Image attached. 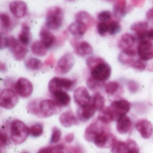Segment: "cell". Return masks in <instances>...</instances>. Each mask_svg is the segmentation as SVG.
<instances>
[{
  "mask_svg": "<svg viewBox=\"0 0 153 153\" xmlns=\"http://www.w3.org/2000/svg\"><path fill=\"white\" fill-rule=\"evenodd\" d=\"M131 108V104L126 100L121 99L113 101L108 108L102 110V115L105 116L110 122L118 120L123 116H126Z\"/></svg>",
  "mask_w": 153,
  "mask_h": 153,
  "instance_id": "6da1fadb",
  "label": "cell"
},
{
  "mask_svg": "<svg viewBox=\"0 0 153 153\" xmlns=\"http://www.w3.org/2000/svg\"><path fill=\"white\" fill-rule=\"evenodd\" d=\"M30 134V128L21 120H13L10 125V136L14 144H22Z\"/></svg>",
  "mask_w": 153,
  "mask_h": 153,
  "instance_id": "7a4b0ae2",
  "label": "cell"
},
{
  "mask_svg": "<svg viewBox=\"0 0 153 153\" xmlns=\"http://www.w3.org/2000/svg\"><path fill=\"white\" fill-rule=\"evenodd\" d=\"M64 22V11L59 6H52L46 14V27L50 30H59Z\"/></svg>",
  "mask_w": 153,
  "mask_h": 153,
  "instance_id": "3957f363",
  "label": "cell"
},
{
  "mask_svg": "<svg viewBox=\"0 0 153 153\" xmlns=\"http://www.w3.org/2000/svg\"><path fill=\"white\" fill-rule=\"evenodd\" d=\"M111 72L112 70L110 65L108 63H106L104 60L99 63L98 65H94L92 68H91V77L100 82L107 81L110 77Z\"/></svg>",
  "mask_w": 153,
  "mask_h": 153,
  "instance_id": "277c9868",
  "label": "cell"
},
{
  "mask_svg": "<svg viewBox=\"0 0 153 153\" xmlns=\"http://www.w3.org/2000/svg\"><path fill=\"white\" fill-rule=\"evenodd\" d=\"M18 103V96L16 91L11 89H3L0 94V105L4 109H12Z\"/></svg>",
  "mask_w": 153,
  "mask_h": 153,
  "instance_id": "5b68a950",
  "label": "cell"
},
{
  "mask_svg": "<svg viewBox=\"0 0 153 153\" xmlns=\"http://www.w3.org/2000/svg\"><path fill=\"white\" fill-rule=\"evenodd\" d=\"M8 41V48L12 51L13 58L17 61H21L24 59L28 53V49L26 46L22 45L19 39H16L13 37H8L7 38Z\"/></svg>",
  "mask_w": 153,
  "mask_h": 153,
  "instance_id": "8992f818",
  "label": "cell"
},
{
  "mask_svg": "<svg viewBox=\"0 0 153 153\" xmlns=\"http://www.w3.org/2000/svg\"><path fill=\"white\" fill-rule=\"evenodd\" d=\"M58 108L59 106L56 103L55 100H43L38 105V116L40 117H49L58 112Z\"/></svg>",
  "mask_w": 153,
  "mask_h": 153,
  "instance_id": "52a82bcc",
  "label": "cell"
},
{
  "mask_svg": "<svg viewBox=\"0 0 153 153\" xmlns=\"http://www.w3.org/2000/svg\"><path fill=\"white\" fill-rule=\"evenodd\" d=\"M75 64V58L73 54L66 53L60 59L57 61L56 66V73L59 74H68L74 67Z\"/></svg>",
  "mask_w": 153,
  "mask_h": 153,
  "instance_id": "ba28073f",
  "label": "cell"
},
{
  "mask_svg": "<svg viewBox=\"0 0 153 153\" xmlns=\"http://www.w3.org/2000/svg\"><path fill=\"white\" fill-rule=\"evenodd\" d=\"M136 42L135 36L130 33H125L122 35L118 41V48L122 50V52H126L132 56L136 55V50L134 48V45Z\"/></svg>",
  "mask_w": 153,
  "mask_h": 153,
  "instance_id": "9c48e42d",
  "label": "cell"
},
{
  "mask_svg": "<svg viewBox=\"0 0 153 153\" xmlns=\"http://www.w3.org/2000/svg\"><path fill=\"white\" fill-rule=\"evenodd\" d=\"M74 82H75L74 81H71L66 78L54 77L48 82V91L53 94L55 91H57L71 90Z\"/></svg>",
  "mask_w": 153,
  "mask_h": 153,
  "instance_id": "30bf717a",
  "label": "cell"
},
{
  "mask_svg": "<svg viewBox=\"0 0 153 153\" xmlns=\"http://www.w3.org/2000/svg\"><path fill=\"white\" fill-rule=\"evenodd\" d=\"M14 90L20 97L26 99V98H29L32 94L33 85L31 82L29 81L28 79L21 77L16 81L14 84Z\"/></svg>",
  "mask_w": 153,
  "mask_h": 153,
  "instance_id": "8fae6325",
  "label": "cell"
},
{
  "mask_svg": "<svg viewBox=\"0 0 153 153\" xmlns=\"http://www.w3.org/2000/svg\"><path fill=\"white\" fill-rule=\"evenodd\" d=\"M137 55L143 61L153 59V44L151 40L143 39L140 41L137 47Z\"/></svg>",
  "mask_w": 153,
  "mask_h": 153,
  "instance_id": "7c38bea8",
  "label": "cell"
},
{
  "mask_svg": "<svg viewBox=\"0 0 153 153\" xmlns=\"http://www.w3.org/2000/svg\"><path fill=\"white\" fill-rule=\"evenodd\" d=\"M115 142L116 140L113 137V135L103 130L95 135L92 143H94V144L100 148H108L112 147Z\"/></svg>",
  "mask_w": 153,
  "mask_h": 153,
  "instance_id": "4fadbf2b",
  "label": "cell"
},
{
  "mask_svg": "<svg viewBox=\"0 0 153 153\" xmlns=\"http://www.w3.org/2000/svg\"><path fill=\"white\" fill-rule=\"evenodd\" d=\"M9 9L12 14L17 19H22L27 14L28 6L24 1L22 0H14L12 1L9 4Z\"/></svg>",
  "mask_w": 153,
  "mask_h": 153,
  "instance_id": "5bb4252c",
  "label": "cell"
},
{
  "mask_svg": "<svg viewBox=\"0 0 153 153\" xmlns=\"http://www.w3.org/2000/svg\"><path fill=\"white\" fill-rule=\"evenodd\" d=\"M74 102L81 108L88 105L91 101V95L85 87H78L74 92Z\"/></svg>",
  "mask_w": 153,
  "mask_h": 153,
  "instance_id": "9a60e30c",
  "label": "cell"
},
{
  "mask_svg": "<svg viewBox=\"0 0 153 153\" xmlns=\"http://www.w3.org/2000/svg\"><path fill=\"white\" fill-rule=\"evenodd\" d=\"M136 130L144 139H150L153 134L152 124L147 119H140L135 125Z\"/></svg>",
  "mask_w": 153,
  "mask_h": 153,
  "instance_id": "2e32d148",
  "label": "cell"
},
{
  "mask_svg": "<svg viewBox=\"0 0 153 153\" xmlns=\"http://www.w3.org/2000/svg\"><path fill=\"white\" fill-rule=\"evenodd\" d=\"M97 110H98L97 108L95 107V105L93 104V102L91 100L88 105L79 108V109H78V118L82 122H86V121H88V120H90V119H91L93 117V116L95 115Z\"/></svg>",
  "mask_w": 153,
  "mask_h": 153,
  "instance_id": "e0dca14e",
  "label": "cell"
},
{
  "mask_svg": "<svg viewBox=\"0 0 153 153\" xmlns=\"http://www.w3.org/2000/svg\"><path fill=\"white\" fill-rule=\"evenodd\" d=\"M106 124H104L103 122H101L100 119H98L96 122L92 123L91 125H90L86 130H85V139L89 142H93V139L95 137V135L97 134H99L100 132L104 130V126Z\"/></svg>",
  "mask_w": 153,
  "mask_h": 153,
  "instance_id": "ac0fdd59",
  "label": "cell"
},
{
  "mask_svg": "<svg viewBox=\"0 0 153 153\" xmlns=\"http://www.w3.org/2000/svg\"><path fill=\"white\" fill-rule=\"evenodd\" d=\"M131 30L135 33V38L142 41L148 36V32L150 30L149 23L147 22H135L131 26Z\"/></svg>",
  "mask_w": 153,
  "mask_h": 153,
  "instance_id": "d6986e66",
  "label": "cell"
},
{
  "mask_svg": "<svg viewBox=\"0 0 153 153\" xmlns=\"http://www.w3.org/2000/svg\"><path fill=\"white\" fill-rule=\"evenodd\" d=\"M39 37H40V41L47 47V48H50L53 47V45L56 42V37L54 34L50 31L49 29H48L46 26L42 27L39 31Z\"/></svg>",
  "mask_w": 153,
  "mask_h": 153,
  "instance_id": "ffe728a7",
  "label": "cell"
},
{
  "mask_svg": "<svg viewBox=\"0 0 153 153\" xmlns=\"http://www.w3.org/2000/svg\"><path fill=\"white\" fill-rule=\"evenodd\" d=\"M74 47L75 53L78 56H82V57L88 56H90V55H91L93 53V48L87 41L77 42L75 45H74Z\"/></svg>",
  "mask_w": 153,
  "mask_h": 153,
  "instance_id": "44dd1931",
  "label": "cell"
},
{
  "mask_svg": "<svg viewBox=\"0 0 153 153\" xmlns=\"http://www.w3.org/2000/svg\"><path fill=\"white\" fill-rule=\"evenodd\" d=\"M132 126H133V122L131 118L126 115L123 116L117 121V130L119 134H127L131 130Z\"/></svg>",
  "mask_w": 153,
  "mask_h": 153,
  "instance_id": "7402d4cb",
  "label": "cell"
},
{
  "mask_svg": "<svg viewBox=\"0 0 153 153\" xmlns=\"http://www.w3.org/2000/svg\"><path fill=\"white\" fill-rule=\"evenodd\" d=\"M88 27L82 22H74L68 26V31L76 38H82L87 31Z\"/></svg>",
  "mask_w": 153,
  "mask_h": 153,
  "instance_id": "603a6c76",
  "label": "cell"
},
{
  "mask_svg": "<svg viewBox=\"0 0 153 153\" xmlns=\"http://www.w3.org/2000/svg\"><path fill=\"white\" fill-rule=\"evenodd\" d=\"M59 121H60V124L64 127H66V128L72 127V126L77 125V123H78L76 117L74 115V113L72 111H66V112L63 113L59 117Z\"/></svg>",
  "mask_w": 153,
  "mask_h": 153,
  "instance_id": "cb8c5ba5",
  "label": "cell"
},
{
  "mask_svg": "<svg viewBox=\"0 0 153 153\" xmlns=\"http://www.w3.org/2000/svg\"><path fill=\"white\" fill-rule=\"evenodd\" d=\"M54 100L59 107H66L70 104L71 98L65 91H57L53 93Z\"/></svg>",
  "mask_w": 153,
  "mask_h": 153,
  "instance_id": "d4e9b609",
  "label": "cell"
},
{
  "mask_svg": "<svg viewBox=\"0 0 153 153\" xmlns=\"http://www.w3.org/2000/svg\"><path fill=\"white\" fill-rule=\"evenodd\" d=\"M75 21L76 22H82L83 23L84 25H86L88 28L92 26L93 23H94V19L93 17L88 13V12H85V11H81V12H78L76 14H75Z\"/></svg>",
  "mask_w": 153,
  "mask_h": 153,
  "instance_id": "484cf974",
  "label": "cell"
},
{
  "mask_svg": "<svg viewBox=\"0 0 153 153\" xmlns=\"http://www.w3.org/2000/svg\"><path fill=\"white\" fill-rule=\"evenodd\" d=\"M31 39H32V36H31V32H30V29L28 25L26 24H23L22 27V30H21V32L19 33V41L24 45V46H27L30 43L31 41Z\"/></svg>",
  "mask_w": 153,
  "mask_h": 153,
  "instance_id": "4316f807",
  "label": "cell"
},
{
  "mask_svg": "<svg viewBox=\"0 0 153 153\" xmlns=\"http://www.w3.org/2000/svg\"><path fill=\"white\" fill-rule=\"evenodd\" d=\"M30 50H31L32 54L35 55L36 56H45L48 53L47 47L40 40H37V41L33 42L31 44Z\"/></svg>",
  "mask_w": 153,
  "mask_h": 153,
  "instance_id": "83f0119b",
  "label": "cell"
},
{
  "mask_svg": "<svg viewBox=\"0 0 153 153\" xmlns=\"http://www.w3.org/2000/svg\"><path fill=\"white\" fill-rule=\"evenodd\" d=\"M126 0H115L114 4V14L116 17L122 18L126 13Z\"/></svg>",
  "mask_w": 153,
  "mask_h": 153,
  "instance_id": "f1b7e54d",
  "label": "cell"
},
{
  "mask_svg": "<svg viewBox=\"0 0 153 153\" xmlns=\"http://www.w3.org/2000/svg\"><path fill=\"white\" fill-rule=\"evenodd\" d=\"M25 66L30 71H38L43 67V63L36 57H30L25 61Z\"/></svg>",
  "mask_w": 153,
  "mask_h": 153,
  "instance_id": "f546056e",
  "label": "cell"
},
{
  "mask_svg": "<svg viewBox=\"0 0 153 153\" xmlns=\"http://www.w3.org/2000/svg\"><path fill=\"white\" fill-rule=\"evenodd\" d=\"M0 21H1V30H2V33L4 34V32H8L9 30H11L12 29V21L9 17L8 14L2 13L0 14Z\"/></svg>",
  "mask_w": 153,
  "mask_h": 153,
  "instance_id": "4dcf8cb0",
  "label": "cell"
},
{
  "mask_svg": "<svg viewBox=\"0 0 153 153\" xmlns=\"http://www.w3.org/2000/svg\"><path fill=\"white\" fill-rule=\"evenodd\" d=\"M93 104L95 105V107L97 108L98 110L100 111H102L104 109V107H105V99L104 97L100 94V93H95L93 98L91 99Z\"/></svg>",
  "mask_w": 153,
  "mask_h": 153,
  "instance_id": "1f68e13d",
  "label": "cell"
},
{
  "mask_svg": "<svg viewBox=\"0 0 153 153\" xmlns=\"http://www.w3.org/2000/svg\"><path fill=\"white\" fill-rule=\"evenodd\" d=\"M112 153H126L127 152V144L126 143L121 141H116L111 147Z\"/></svg>",
  "mask_w": 153,
  "mask_h": 153,
  "instance_id": "d6a6232c",
  "label": "cell"
},
{
  "mask_svg": "<svg viewBox=\"0 0 153 153\" xmlns=\"http://www.w3.org/2000/svg\"><path fill=\"white\" fill-rule=\"evenodd\" d=\"M43 134V126L39 123L34 124L30 127V134L32 137H39Z\"/></svg>",
  "mask_w": 153,
  "mask_h": 153,
  "instance_id": "836d02e7",
  "label": "cell"
},
{
  "mask_svg": "<svg viewBox=\"0 0 153 153\" xmlns=\"http://www.w3.org/2000/svg\"><path fill=\"white\" fill-rule=\"evenodd\" d=\"M65 148L63 145H57L55 147H46L42 148L38 153H64Z\"/></svg>",
  "mask_w": 153,
  "mask_h": 153,
  "instance_id": "e575fe53",
  "label": "cell"
},
{
  "mask_svg": "<svg viewBox=\"0 0 153 153\" xmlns=\"http://www.w3.org/2000/svg\"><path fill=\"white\" fill-rule=\"evenodd\" d=\"M121 30V25L117 21H112L108 22V33L110 35H116Z\"/></svg>",
  "mask_w": 153,
  "mask_h": 153,
  "instance_id": "d590c367",
  "label": "cell"
},
{
  "mask_svg": "<svg viewBox=\"0 0 153 153\" xmlns=\"http://www.w3.org/2000/svg\"><path fill=\"white\" fill-rule=\"evenodd\" d=\"M119 87H120V85L117 82H109L105 85V90L108 94L113 95L118 91Z\"/></svg>",
  "mask_w": 153,
  "mask_h": 153,
  "instance_id": "8d00e7d4",
  "label": "cell"
},
{
  "mask_svg": "<svg viewBox=\"0 0 153 153\" xmlns=\"http://www.w3.org/2000/svg\"><path fill=\"white\" fill-rule=\"evenodd\" d=\"M62 136V132L57 127H53L52 129V134L50 137V143H57Z\"/></svg>",
  "mask_w": 153,
  "mask_h": 153,
  "instance_id": "74e56055",
  "label": "cell"
},
{
  "mask_svg": "<svg viewBox=\"0 0 153 153\" xmlns=\"http://www.w3.org/2000/svg\"><path fill=\"white\" fill-rule=\"evenodd\" d=\"M97 18H98L99 22H108L111 20L112 13L109 11H102L98 13Z\"/></svg>",
  "mask_w": 153,
  "mask_h": 153,
  "instance_id": "f35d334b",
  "label": "cell"
},
{
  "mask_svg": "<svg viewBox=\"0 0 153 153\" xmlns=\"http://www.w3.org/2000/svg\"><path fill=\"white\" fill-rule=\"evenodd\" d=\"M127 144V152L126 153H140L139 147L137 145V143L134 141V140H128L126 142Z\"/></svg>",
  "mask_w": 153,
  "mask_h": 153,
  "instance_id": "ab89813d",
  "label": "cell"
},
{
  "mask_svg": "<svg viewBox=\"0 0 153 153\" xmlns=\"http://www.w3.org/2000/svg\"><path fill=\"white\" fill-rule=\"evenodd\" d=\"M131 66H132L133 68H134L135 70L143 71V70L146 68L147 64H146V61H143V60H142L141 58H139V59L134 60Z\"/></svg>",
  "mask_w": 153,
  "mask_h": 153,
  "instance_id": "60d3db41",
  "label": "cell"
},
{
  "mask_svg": "<svg viewBox=\"0 0 153 153\" xmlns=\"http://www.w3.org/2000/svg\"><path fill=\"white\" fill-rule=\"evenodd\" d=\"M97 30L100 36H105L107 33H108V23L99 22L97 25Z\"/></svg>",
  "mask_w": 153,
  "mask_h": 153,
  "instance_id": "b9f144b4",
  "label": "cell"
},
{
  "mask_svg": "<svg viewBox=\"0 0 153 153\" xmlns=\"http://www.w3.org/2000/svg\"><path fill=\"white\" fill-rule=\"evenodd\" d=\"M104 59L100 58V57H96V56H91V57H89L87 59V65L90 68H92L94 65H98L99 63H100L101 61H103Z\"/></svg>",
  "mask_w": 153,
  "mask_h": 153,
  "instance_id": "7bdbcfd3",
  "label": "cell"
},
{
  "mask_svg": "<svg viewBox=\"0 0 153 153\" xmlns=\"http://www.w3.org/2000/svg\"><path fill=\"white\" fill-rule=\"evenodd\" d=\"M87 85L89 86V88L91 90H95L96 88H99L100 86V82H99V81L93 79L92 77H91L87 81Z\"/></svg>",
  "mask_w": 153,
  "mask_h": 153,
  "instance_id": "ee69618b",
  "label": "cell"
},
{
  "mask_svg": "<svg viewBox=\"0 0 153 153\" xmlns=\"http://www.w3.org/2000/svg\"><path fill=\"white\" fill-rule=\"evenodd\" d=\"M128 89H129V91H130L131 92L134 93V92H135V91H138V84H137L135 82L131 81V82H128Z\"/></svg>",
  "mask_w": 153,
  "mask_h": 153,
  "instance_id": "f6af8a7d",
  "label": "cell"
},
{
  "mask_svg": "<svg viewBox=\"0 0 153 153\" xmlns=\"http://www.w3.org/2000/svg\"><path fill=\"white\" fill-rule=\"evenodd\" d=\"M7 143H8V137L4 132H2L1 133V147L4 148Z\"/></svg>",
  "mask_w": 153,
  "mask_h": 153,
  "instance_id": "bcb514c9",
  "label": "cell"
},
{
  "mask_svg": "<svg viewBox=\"0 0 153 153\" xmlns=\"http://www.w3.org/2000/svg\"><path fill=\"white\" fill-rule=\"evenodd\" d=\"M8 48V41L7 38L4 37V34H1V49Z\"/></svg>",
  "mask_w": 153,
  "mask_h": 153,
  "instance_id": "7dc6e473",
  "label": "cell"
},
{
  "mask_svg": "<svg viewBox=\"0 0 153 153\" xmlns=\"http://www.w3.org/2000/svg\"><path fill=\"white\" fill-rule=\"evenodd\" d=\"M146 17H147V19L151 22V23L153 24V7L147 12Z\"/></svg>",
  "mask_w": 153,
  "mask_h": 153,
  "instance_id": "c3c4849f",
  "label": "cell"
},
{
  "mask_svg": "<svg viewBox=\"0 0 153 153\" xmlns=\"http://www.w3.org/2000/svg\"><path fill=\"white\" fill-rule=\"evenodd\" d=\"M74 134H68L65 137V140L66 143H72L73 140H74Z\"/></svg>",
  "mask_w": 153,
  "mask_h": 153,
  "instance_id": "681fc988",
  "label": "cell"
},
{
  "mask_svg": "<svg viewBox=\"0 0 153 153\" xmlns=\"http://www.w3.org/2000/svg\"><path fill=\"white\" fill-rule=\"evenodd\" d=\"M147 38H148V39L151 40V41H153V28L152 29H151V30H149Z\"/></svg>",
  "mask_w": 153,
  "mask_h": 153,
  "instance_id": "f907efd6",
  "label": "cell"
},
{
  "mask_svg": "<svg viewBox=\"0 0 153 153\" xmlns=\"http://www.w3.org/2000/svg\"><path fill=\"white\" fill-rule=\"evenodd\" d=\"M144 0H133V3L135 4V5H141L142 4H143Z\"/></svg>",
  "mask_w": 153,
  "mask_h": 153,
  "instance_id": "816d5d0a",
  "label": "cell"
},
{
  "mask_svg": "<svg viewBox=\"0 0 153 153\" xmlns=\"http://www.w3.org/2000/svg\"><path fill=\"white\" fill-rule=\"evenodd\" d=\"M22 153H29V152H22Z\"/></svg>",
  "mask_w": 153,
  "mask_h": 153,
  "instance_id": "f5cc1de1",
  "label": "cell"
},
{
  "mask_svg": "<svg viewBox=\"0 0 153 153\" xmlns=\"http://www.w3.org/2000/svg\"><path fill=\"white\" fill-rule=\"evenodd\" d=\"M68 1H74V0H68Z\"/></svg>",
  "mask_w": 153,
  "mask_h": 153,
  "instance_id": "db71d44e",
  "label": "cell"
}]
</instances>
